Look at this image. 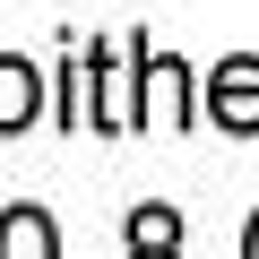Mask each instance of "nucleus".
Returning a JSON list of instances; mask_svg holds the SVG:
<instances>
[{"label": "nucleus", "mask_w": 259, "mask_h": 259, "mask_svg": "<svg viewBox=\"0 0 259 259\" xmlns=\"http://www.w3.org/2000/svg\"><path fill=\"white\" fill-rule=\"evenodd\" d=\"M139 87H147L139 95V121H156V130H182L190 121V69L173 52H147L139 44Z\"/></svg>", "instance_id": "nucleus-1"}, {"label": "nucleus", "mask_w": 259, "mask_h": 259, "mask_svg": "<svg viewBox=\"0 0 259 259\" xmlns=\"http://www.w3.org/2000/svg\"><path fill=\"white\" fill-rule=\"evenodd\" d=\"M207 112H216L225 130H259V61H250V52L207 78Z\"/></svg>", "instance_id": "nucleus-2"}, {"label": "nucleus", "mask_w": 259, "mask_h": 259, "mask_svg": "<svg viewBox=\"0 0 259 259\" xmlns=\"http://www.w3.org/2000/svg\"><path fill=\"white\" fill-rule=\"evenodd\" d=\"M35 112H44V69L18 61V52H0V139H9V130H26Z\"/></svg>", "instance_id": "nucleus-3"}, {"label": "nucleus", "mask_w": 259, "mask_h": 259, "mask_svg": "<svg viewBox=\"0 0 259 259\" xmlns=\"http://www.w3.org/2000/svg\"><path fill=\"white\" fill-rule=\"evenodd\" d=\"M0 259H61V233L44 207H9L0 216Z\"/></svg>", "instance_id": "nucleus-4"}, {"label": "nucleus", "mask_w": 259, "mask_h": 259, "mask_svg": "<svg viewBox=\"0 0 259 259\" xmlns=\"http://www.w3.org/2000/svg\"><path fill=\"white\" fill-rule=\"evenodd\" d=\"M130 259H182L173 242H156V233H139V242H130Z\"/></svg>", "instance_id": "nucleus-5"}, {"label": "nucleus", "mask_w": 259, "mask_h": 259, "mask_svg": "<svg viewBox=\"0 0 259 259\" xmlns=\"http://www.w3.org/2000/svg\"><path fill=\"white\" fill-rule=\"evenodd\" d=\"M242 259H259V216H250V233H242Z\"/></svg>", "instance_id": "nucleus-6"}]
</instances>
